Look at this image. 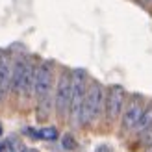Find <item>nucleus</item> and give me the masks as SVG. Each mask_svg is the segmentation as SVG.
<instances>
[{
  "label": "nucleus",
  "instance_id": "obj_1",
  "mask_svg": "<svg viewBox=\"0 0 152 152\" xmlns=\"http://www.w3.org/2000/svg\"><path fill=\"white\" fill-rule=\"evenodd\" d=\"M102 86L98 82H93L86 93V100H83V110H82V123L89 124L98 117L102 110Z\"/></svg>",
  "mask_w": 152,
  "mask_h": 152
},
{
  "label": "nucleus",
  "instance_id": "obj_2",
  "mask_svg": "<svg viewBox=\"0 0 152 152\" xmlns=\"http://www.w3.org/2000/svg\"><path fill=\"white\" fill-rule=\"evenodd\" d=\"M86 72L76 69L72 72V96H71V117L74 123H82V110L86 100Z\"/></svg>",
  "mask_w": 152,
  "mask_h": 152
},
{
  "label": "nucleus",
  "instance_id": "obj_3",
  "mask_svg": "<svg viewBox=\"0 0 152 152\" xmlns=\"http://www.w3.org/2000/svg\"><path fill=\"white\" fill-rule=\"evenodd\" d=\"M71 96H72V76L63 72L59 76L58 91H56V108H58V115L61 119L67 115V110H71Z\"/></svg>",
  "mask_w": 152,
  "mask_h": 152
},
{
  "label": "nucleus",
  "instance_id": "obj_4",
  "mask_svg": "<svg viewBox=\"0 0 152 152\" xmlns=\"http://www.w3.org/2000/svg\"><path fill=\"white\" fill-rule=\"evenodd\" d=\"M126 100V91L123 86H111L106 96V117L108 121H115L123 113V106Z\"/></svg>",
  "mask_w": 152,
  "mask_h": 152
},
{
  "label": "nucleus",
  "instance_id": "obj_5",
  "mask_svg": "<svg viewBox=\"0 0 152 152\" xmlns=\"http://www.w3.org/2000/svg\"><path fill=\"white\" fill-rule=\"evenodd\" d=\"M52 87V63L45 61L35 72V83H34V93L39 100H45L50 93Z\"/></svg>",
  "mask_w": 152,
  "mask_h": 152
},
{
  "label": "nucleus",
  "instance_id": "obj_6",
  "mask_svg": "<svg viewBox=\"0 0 152 152\" xmlns=\"http://www.w3.org/2000/svg\"><path fill=\"white\" fill-rule=\"evenodd\" d=\"M143 111H145V108H143V98L137 95L132 96L126 104L124 113H123V130H132V128L137 126Z\"/></svg>",
  "mask_w": 152,
  "mask_h": 152
},
{
  "label": "nucleus",
  "instance_id": "obj_7",
  "mask_svg": "<svg viewBox=\"0 0 152 152\" xmlns=\"http://www.w3.org/2000/svg\"><path fill=\"white\" fill-rule=\"evenodd\" d=\"M11 63H10V58L7 54L0 52V98H2L7 89L11 86Z\"/></svg>",
  "mask_w": 152,
  "mask_h": 152
},
{
  "label": "nucleus",
  "instance_id": "obj_8",
  "mask_svg": "<svg viewBox=\"0 0 152 152\" xmlns=\"http://www.w3.org/2000/svg\"><path fill=\"white\" fill-rule=\"evenodd\" d=\"M35 72L34 71V65L32 63H26V69H24V76H22V82H20V93L22 95H30L34 91V83H35Z\"/></svg>",
  "mask_w": 152,
  "mask_h": 152
},
{
  "label": "nucleus",
  "instance_id": "obj_9",
  "mask_svg": "<svg viewBox=\"0 0 152 152\" xmlns=\"http://www.w3.org/2000/svg\"><path fill=\"white\" fill-rule=\"evenodd\" d=\"M26 63L28 61H19L15 63V69H13V80H11V86L15 93H20V82H22V76H24V69H26Z\"/></svg>",
  "mask_w": 152,
  "mask_h": 152
},
{
  "label": "nucleus",
  "instance_id": "obj_10",
  "mask_svg": "<svg viewBox=\"0 0 152 152\" xmlns=\"http://www.w3.org/2000/svg\"><path fill=\"white\" fill-rule=\"evenodd\" d=\"M148 128H152V104L145 108V111H143V115H141L139 124L135 126V130H137V132H147Z\"/></svg>",
  "mask_w": 152,
  "mask_h": 152
},
{
  "label": "nucleus",
  "instance_id": "obj_11",
  "mask_svg": "<svg viewBox=\"0 0 152 152\" xmlns=\"http://www.w3.org/2000/svg\"><path fill=\"white\" fill-rule=\"evenodd\" d=\"M37 137H41L45 141H54L58 137V130L54 126H48V128H43L41 132H37Z\"/></svg>",
  "mask_w": 152,
  "mask_h": 152
},
{
  "label": "nucleus",
  "instance_id": "obj_12",
  "mask_svg": "<svg viewBox=\"0 0 152 152\" xmlns=\"http://www.w3.org/2000/svg\"><path fill=\"white\" fill-rule=\"evenodd\" d=\"M76 147V143H74V139H72V135H63V148H69V150H72Z\"/></svg>",
  "mask_w": 152,
  "mask_h": 152
},
{
  "label": "nucleus",
  "instance_id": "obj_13",
  "mask_svg": "<svg viewBox=\"0 0 152 152\" xmlns=\"http://www.w3.org/2000/svg\"><path fill=\"white\" fill-rule=\"evenodd\" d=\"M147 152H152V143H150V147H148V150Z\"/></svg>",
  "mask_w": 152,
  "mask_h": 152
},
{
  "label": "nucleus",
  "instance_id": "obj_14",
  "mask_svg": "<svg viewBox=\"0 0 152 152\" xmlns=\"http://www.w3.org/2000/svg\"><path fill=\"white\" fill-rule=\"evenodd\" d=\"M0 135H2V126H0Z\"/></svg>",
  "mask_w": 152,
  "mask_h": 152
},
{
  "label": "nucleus",
  "instance_id": "obj_15",
  "mask_svg": "<svg viewBox=\"0 0 152 152\" xmlns=\"http://www.w3.org/2000/svg\"><path fill=\"white\" fill-rule=\"evenodd\" d=\"M0 152H2V147H0Z\"/></svg>",
  "mask_w": 152,
  "mask_h": 152
}]
</instances>
